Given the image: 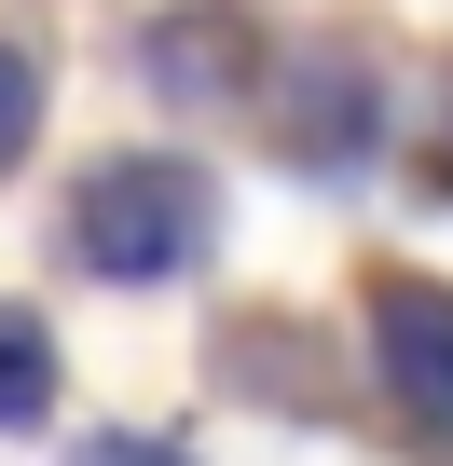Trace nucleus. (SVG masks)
<instances>
[{"label":"nucleus","instance_id":"nucleus-1","mask_svg":"<svg viewBox=\"0 0 453 466\" xmlns=\"http://www.w3.org/2000/svg\"><path fill=\"white\" fill-rule=\"evenodd\" d=\"M69 248H83V275H124V289L179 275V261L206 248V178H192V165H110V178H83Z\"/></svg>","mask_w":453,"mask_h":466},{"label":"nucleus","instance_id":"nucleus-2","mask_svg":"<svg viewBox=\"0 0 453 466\" xmlns=\"http://www.w3.org/2000/svg\"><path fill=\"white\" fill-rule=\"evenodd\" d=\"M371 343H385V384H398L426 425H453V289L398 275V289L371 302Z\"/></svg>","mask_w":453,"mask_h":466},{"label":"nucleus","instance_id":"nucleus-5","mask_svg":"<svg viewBox=\"0 0 453 466\" xmlns=\"http://www.w3.org/2000/svg\"><path fill=\"white\" fill-rule=\"evenodd\" d=\"M83 466H179V452H151V439H97Z\"/></svg>","mask_w":453,"mask_h":466},{"label":"nucleus","instance_id":"nucleus-3","mask_svg":"<svg viewBox=\"0 0 453 466\" xmlns=\"http://www.w3.org/2000/svg\"><path fill=\"white\" fill-rule=\"evenodd\" d=\"M42 384H56L42 316H15V302H0V425H42Z\"/></svg>","mask_w":453,"mask_h":466},{"label":"nucleus","instance_id":"nucleus-4","mask_svg":"<svg viewBox=\"0 0 453 466\" xmlns=\"http://www.w3.org/2000/svg\"><path fill=\"white\" fill-rule=\"evenodd\" d=\"M28 124H42V69H28L15 42H0V165L28 151Z\"/></svg>","mask_w":453,"mask_h":466}]
</instances>
